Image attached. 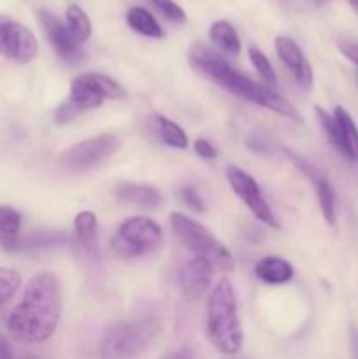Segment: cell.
Instances as JSON below:
<instances>
[{
  "mask_svg": "<svg viewBox=\"0 0 358 359\" xmlns=\"http://www.w3.org/2000/svg\"><path fill=\"white\" fill-rule=\"evenodd\" d=\"M62 316V284L51 272L28 280L20 304L7 319V332L20 344H41L55 333Z\"/></svg>",
  "mask_w": 358,
  "mask_h": 359,
  "instance_id": "1",
  "label": "cell"
},
{
  "mask_svg": "<svg viewBox=\"0 0 358 359\" xmlns=\"http://www.w3.org/2000/svg\"><path fill=\"white\" fill-rule=\"evenodd\" d=\"M190 63H192L193 69L209 77L213 83H216L223 90L230 91V93L237 95L244 100L253 102V104L270 109L277 114L300 121V116H298V112L295 111L290 102L284 100L279 93H276L270 88L263 86V84L256 83V81L249 79L248 76L235 70L234 67L228 65L216 51L207 48L206 44L199 42V44L193 46L192 51H190Z\"/></svg>",
  "mask_w": 358,
  "mask_h": 359,
  "instance_id": "2",
  "label": "cell"
},
{
  "mask_svg": "<svg viewBox=\"0 0 358 359\" xmlns=\"http://www.w3.org/2000/svg\"><path fill=\"white\" fill-rule=\"evenodd\" d=\"M207 333L220 353L235 354L242 347V326L239 321L237 298L230 280L216 284L207 304Z\"/></svg>",
  "mask_w": 358,
  "mask_h": 359,
  "instance_id": "3",
  "label": "cell"
},
{
  "mask_svg": "<svg viewBox=\"0 0 358 359\" xmlns=\"http://www.w3.org/2000/svg\"><path fill=\"white\" fill-rule=\"evenodd\" d=\"M125 97V90L118 81L105 74L86 72L70 83V95L58 105L55 119L58 123H69L77 114L90 109H97L104 100H118Z\"/></svg>",
  "mask_w": 358,
  "mask_h": 359,
  "instance_id": "4",
  "label": "cell"
},
{
  "mask_svg": "<svg viewBox=\"0 0 358 359\" xmlns=\"http://www.w3.org/2000/svg\"><path fill=\"white\" fill-rule=\"evenodd\" d=\"M160 333V323L151 318L114 323L102 335L98 354L102 358H133L142 354Z\"/></svg>",
  "mask_w": 358,
  "mask_h": 359,
  "instance_id": "5",
  "label": "cell"
},
{
  "mask_svg": "<svg viewBox=\"0 0 358 359\" xmlns=\"http://www.w3.org/2000/svg\"><path fill=\"white\" fill-rule=\"evenodd\" d=\"M171 226L175 237L186 249L197 252L199 256H204L225 272H230L235 269L234 256L216 237H213V233L206 226H202L183 212H171Z\"/></svg>",
  "mask_w": 358,
  "mask_h": 359,
  "instance_id": "6",
  "label": "cell"
},
{
  "mask_svg": "<svg viewBox=\"0 0 358 359\" xmlns=\"http://www.w3.org/2000/svg\"><path fill=\"white\" fill-rule=\"evenodd\" d=\"M161 244V228L153 219L144 216L130 217L119 224L111 248L121 259H133L154 251Z\"/></svg>",
  "mask_w": 358,
  "mask_h": 359,
  "instance_id": "7",
  "label": "cell"
},
{
  "mask_svg": "<svg viewBox=\"0 0 358 359\" xmlns=\"http://www.w3.org/2000/svg\"><path fill=\"white\" fill-rule=\"evenodd\" d=\"M119 146H121V140L118 137L102 133V135L91 137V139L81 140L70 146L60 154L58 163L69 174H79L107 161L112 154H116Z\"/></svg>",
  "mask_w": 358,
  "mask_h": 359,
  "instance_id": "8",
  "label": "cell"
},
{
  "mask_svg": "<svg viewBox=\"0 0 358 359\" xmlns=\"http://www.w3.org/2000/svg\"><path fill=\"white\" fill-rule=\"evenodd\" d=\"M35 35L20 21L0 16V53L16 63H28L37 56Z\"/></svg>",
  "mask_w": 358,
  "mask_h": 359,
  "instance_id": "9",
  "label": "cell"
},
{
  "mask_svg": "<svg viewBox=\"0 0 358 359\" xmlns=\"http://www.w3.org/2000/svg\"><path fill=\"white\" fill-rule=\"evenodd\" d=\"M227 179L235 195H237L239 198L244 202V205L255 214L256 219L262 221V223H265L267 226L270 228H279V223H277V219L274 217L272 210L267 205L258 184H256V181L251 175L246 174L242 168L230 165V167H227Z\"/></svg>",
  "mask_w": 358,
  "mask_h": 359,
  "instance_id": "10",
  "label": "cell"
},
{
  "mask_svg": "<svg viewBox=\"0 0 358 359\" xmlns=\"http://www.w3.org/2000/svg\"><path fill=\"white\" fill-rule=\"evenodd\" d=\"M213 276V263L204 256L190 259L179 269L178 283L185 300L195 302L207 291Z\"/></svg>",
  "mask_w": 358,
  "mask_h": 359,
  "instance_id": "11",
  "label": "cell"
},
{
  "mask_svg": "<svg viewBox=\"0 0 358 359\" xmlns=\"http://www.w3.org/2000/svg\"><path fill=\"white\" fill-rule=\"evenodd\" d=\"M39 20H41L42 28H44L48 41L55 48V51L62 56L67 62H79L83 58V53L79 49V42L74 39L70 34L69 27L62 23L55 14L48 13V11H39Z\"/></svg>",
  "mask_w": 358,
  "mask_h": 359,
  "instance_id": "12",
  "label": "cell"
},
{
  "mask_svg": "<svg viewBox=\"0 0 358 359\" xmlns=\"http://www.w3.org/2000/svg\"><path fill=\"white\" fill-rule=\"evenodd\" d=\"M276 49L279 58L283 60L284 65L288 67L291 74H293L295 81L298 83V86L304 88V90H311L312 88V69L309 65V62L305 60L304 53L298 48V44L295 41L288 37H277L276 39Z\"/></svg>",
  "mask_w": 358,
  "mask_h": 359,
  "instance_id": "13",
  "label": "cell"
},
{
  "mask_svg": "<svg viewBox=\"0 0 358 359\" xmlns=\"http://www.w3.org/2000/svg\"><path fill=\"white\" fill-rule=\"evenodd\" d=\"M69 238L62 231H34L25 237H18L16 241L6 245V251L27 252V251H41V249H51L63 245Z\"/></svg>",
  "mask_w": 358,
  "mask_h": 359,
  "instance_id": "14",
  "label": "cell"
},
{
  "mask_svg": "<svg viewBox=\"0 0 358 359\" xmlns=\"http://www.w3.org/2000/svg\"><path fill=\"white\" fill-rule=\"evenodd\" d=\"M118 198L126 203L144 207V209H154L164 202L160 189L150 184H137V182H121L118 186Z\"/></svg>",
  "mask_w": 358,
  "mask_h": 359,
  "instance_id": "15",
  "label": "cell"
},
{
  "mask_svg": "<svg viewBox=\"0 0 358 359\" xmlns=\"http://www.w3.org/2000/svg\"><path fill=\"white\" fill-rule=\"evenodd\" d=\"M255 276L267 284H286L293 279V266L279 256H265L255 265Z\"/></svg>",
  "mask_w": 358,
  "mask_h": 359,
  "instance_id": "16",
  "label": "cell"
},
{
  "mask_svg": "<svg viewBox=\"0 0 358 359\" xmlns=\"http://www.w3.org/2000/svg\"><path fill=\"white\" fill-rule=\"evenodd\" d=\"M333 116H336L337 123H339L340 139H343V151H340V154H344L353 163H358V128L354 125L353 118L340 105L333 109Z\"/></svg>",
  "mask_w": 358,
  "mask_h": 359,
  "instance_id": "17",
  "label": "cell"
},
{
  "mask_svg": "<svg viewBox=\"0 0 358 359\" xmlns=\"http://www.w3.org/2000/svg\"><path fill=\"white\" fill-rule=\"evenodd\" d=\"M126 23L132 30L137 34L144 35V37L151 39H161L164 37V30H161L160 23L154 20L153 14L144 7H130L126 13Z\"/></svg>",
  "mask_w": 358,
  "mask_h": 359,
  "instance_id": "18",
  "label": "cell"
},
{
  "mask_svg": "<svg viewBox=\"0 0 358 359\" xmlns=\"http://www.w3.org/2000/svg\"><path fill=\"white\" fill-rule=\"evenodd\" d=\"M74 231L81 248L93 252L97 248V216L91 210H81L74 219Z\"/></svg>",
  "mask_w": 358,
  "mask_h": 359,
  "instance_id": "19",
  "label": "cell"
},
{
  "mask_svg": "<svg viewBox=\"0 0 358 359\" xmlns=\"http://www.w3.org/2000/svg\"><path fill=\"white\" fill-rule=\"evenodd\" d=\"M209 37L216 44V48L221 49L223 53L239 55V51H241V39H239L237 32L228 21L213 23V27L209 28Z\"/></svg>",
  "mask_w": 358,
  "mask_h": 359,
  "instance_id": "20",
  "label": "cell"
},
{
  "mask_svg": "<svg viewBox=\"0 0 358 359\" xmlns=\"http://www.w3.org/2000/svg\"><path fill=\"white\" fill-rule=\"evenodd\" d=\"M316 188V196H318L319 209H321L323 217L329 224H336L337 217V200H336V191H333L332 184L326 181L325 175L318 179V181L312 182Z\"/></svg>",
  "mask_w": 358,
  "mask_h": 359,
  "instance_id": "21",
  "label": "cell"
},
{
  "mask_svg": "<svg viewBox=\"0 0 358 359\" xmlns=\"http://www.w3.org/2000/svg\"><path fill=\"white\" fill-rule=\"evenodd\" d=\"M21 214L16 209L0 205V245L6 248L20 237Z\"/></svg>",
  "mask_w": 358,
  "mask_h": 359,
  "instance_id": "22",
  "label": "cell"
},
{
  "mask_svg": "<svg viewBox=\"0 0 358 359\" xmlns=\"http://www.w3.org/2000/svg\"><path fill=\"white\" fill-rule=\"evenodd\" d=\"M67 27L77 42H86L91 35V23L88 14L79 6L72 4L67 7Z\"/></svg>",
  "mask_w": 358,
  "mask_h": 359,
  "instance_id": "23",
  "label": "cell"
},
{
  "mask_svg": "<svg viewBox=\"0 0 358 359\" xmlns=\"http://www.w3.org/2000/svg\"><path fill=\"white\" fill-rule=\"evenodd\" d=\"M157 123L158 130H160L161 140H164L167 146L175 147V149H186V147H188V135H186V132L178 125V123L165 118V116H157Z\"/></svg>",
  "mask_w": 358,
  "mask_h": 359,
  "instance_id": "24",
  "label": "cell"
},
{
  "mask_svg": "<svg viewBox=\"0 0 358 359\" xmlns=\"http://www.w3.org/2000/svg\"><path fill=\"white\" fill-rule=\"evenodd\" d=\"M21 284V277L16 270L0 266V309L16 294Z\"/></svg>",
  "mask_w": 358,
  "mask_h": 359,
  "instance_id": "25",
  "label": "cell"
},
{
  "mask_svg": "<svg viewBox=\"0 0 358 359\" xmlns=\"http://www.w3.org/2000/svg\"><path fill=\"white\" fill-rule=\"evenodd\" d=\"M316 116H318L319 123H321L323 130H325L326 137H329L330 144L336 147L337 151H343V139H340V128H339V123H337L336 116L329 114L325 109L321 107H316Z\"/></svg>",
  "mask_w": 358,
  "mask_h": 359,
  "instance_id": "26",
  "label": "cell"
},
{
  "mask_svg": "<svg viewBox=\"0 0 358 359\" xmlns=\"http://www.w3.org/2000/svg\"><path fill=\"white\" fill-rule=\"evenodd\" d=\"M249 60L255 65V69L258 70V74L262 76V79L267 84H276V72H274V67L270 63V60L263 55V51H260L256 46L249 48Z\"/></svg>",
  "mask_w": 358,
  "mask_h": 359,
  "instance_id": "27",
  "label": "cell"
},
{
  "mask_svg": "<svg viewBox=\"0 0 358 359\" xmlns=\"http://www.w3.org/2000/svg\"><path fill=\"white\" fill-rule=\"evenodd\" d=\"M150 2L171 23H185L186 21V14L183 11V7H179L172 0H150Z\"/></svg>",
  "mask_w": 358,
  "mask_h": 359,
  "instance_id": "28",
  "label": "cell"
},
{
  "mask_svg": "<svg viewBox=\"0 0 358 359\" xmlns=\"http://www.w3.org/2000/svg\"><path fill=\"white\" fill-rule=\"evenodd\" d=\"M179 195H181V200L186 203V205L192 207V209H195L197 212H204V202L193 186H190V184L183 186V188L179 189Z\"/></svg>",
  "mask_w": 358,
  "mask_h": 359,
  "instance_id": "29",
  "label": "cell"
},
{
  "mask_svg": "<svg viewBox=\"0 0 358 359\" xmlns=\"http://www.w3.org/2000/svg\"><path fill=\"white\" fill-rule=\"evenodd\" d=\"M193 149L199 156H202L204 160H214L218 156V149L211 142H207L206 139H197L193 142Z\"/></svg>",
  "mask_w": 358,
  "mask_h": 359,
  "instance_id": "30",
  "label": "cell"
},
{
  "mask_svg": "<svg viewBox=\"0 0 358 359\" xmlns=\"http://www.w3.org/2000/svg\"><path fill=\"white\" fill-rule=\"evenodd\" d=\"M339 49H340V53H343V55L346 56L347 60H351V62H353L354 65H358V42L340 41L339 42Z\"/></svg>",
  "mask_w": 358,
  "mask_h": 359,
  "instance_id": "31",
  "label": "cell"
},
{
  "mask_svg": "<svg viewBox=\"0 0 358 359\" xmlns=\"http://www.w3.org/2000/svg\"><path fill=\"white\" fill-rule=\"evenodd\" d=\"M13 356H14V351L13 347H11L9 340H7L4 335H0V359H7Z\"/></svg>",
  "mask_w": 358,
  "mask_h": 359,
  "instance_id": "32",
  "label": "cell"
},
{
  "mask_svg": "<svg viewBox=\"0 0 358 359\" xmlns=\"http://www.w3.org/2000/svg\"><path fill=\"white\" fill-rule=\"evenodd\" d=\"M351 344H353V351L358 349V330H353V333H351ZM354 356H358V351L354 353Z\"/></svg>",
  "mask_w": 358,
  "mask_h": 359,
  "instance_id": "33",
  "label": "cell"
}]
</instances>
